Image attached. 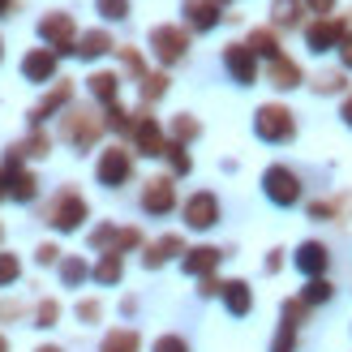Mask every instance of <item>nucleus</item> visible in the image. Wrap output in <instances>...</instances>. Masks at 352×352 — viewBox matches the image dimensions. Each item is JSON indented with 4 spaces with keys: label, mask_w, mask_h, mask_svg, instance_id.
<instances>
[{
    "label": "nucleus",
    "mask_w": 352,
    "mask_h": 352,
    "mask_svg": "<svg viewBox=\"0 0 352 352\" xmlns=\"http://www.w3.org/2000/svg\"><path fill=\"white\" fill-rule=\"evenodd\" d=\"M69 95H74V86H69V82H60V86H56V91H52V95H47L43 103H39V108H34V112H30V125H43V120H47L52 112H56V108H60V103H69Z\"/></svg>",
    "instance_id": "20"
},
{
    "label": "nucleus",
    "mask_w": 352,
    "mask_h": 352,
    "mask_svg": "<svg viewBox=\"0 0 352 352\" xmlns=\"http://www.w3.org/2000/svg\"><path fill=\"white\" fill-rule=\"evenodd\" d=\"M22 78L26 82H52L56 78V52L52 47H34L22 56Z\"/></svg>",
    "instance_id": "9"
},
{
    "label": "nucleus",
    "mask_w": 352,
    "mask_h": 352,
    "mask_svg": "<svg viewBox=\"0 0 352 352\" xmlns=\"http://www.w3.org/2000/svg\"><path fill=\"white\" fill-rule=\"evenodd\" d=\"M271 86H279V91H292V86H301V69H296L292 60H271Z\"/></svg>",
    "instance_id": "21"
},
{
    "label": "nucleus",
    "mask_w": 352,
    "mask_h": 352,
    "mask_svg": "<svg viewBox=\"0 0 352 352\" xmlns=\"http://www.w3.org/2000/svg\"><path fill=\"white\" fill-rule=\"evenodd\" d=\"M99 352H138V331H112Z\"/></svg>",
    "instance_id": "25"
},
{
    "label": "nucleus",
    "mask_w": 352,
    "mask_h": 352,
    "mask_svg": "<svg viewBox=\"0 0 352 352\" xmlns=\"http://www.w3.org/2000/svg\"><path fill=\"white\" fill-rule=\"evenodd\" d=\"M39 352H60V348H52V344H43V348H39Z\"/></svg>",
    "instance_id": "48"
},
{
    "label": "nucleus",
    "mask_w": 352,
    "mask_h": 352,
    "mask_svg": "<svg viewBox=\"0 0 352 352\" xmlns=\"http://www.w3.org/2000/svg\"><path fill=\"white\" fill-rule=\"evenodd\" d=\"M56 254H60L56 245H39V262H43V267H47V262H56Z\"/></svg>",
    "instance_id": "42"
},
{
    "label": "nucleus",
    "mask_w": 352,
    "mask_h": 352,
    "mask_svg": "<svg viewBox=\"0 0 352 352\" xmlns=\"http://www.w3.org/2000/svg\"><path fill=\"white\" fill-rule=\"evenodd\" d=\"M185 223L193 228V232H206V228H215L219 223V198L215 193H193V198L185 202Z\"/></svg>",
    "instance_id": "7"
},
{
    "label": "nucleus",
    "mask_w": 352,
    "mask_h": 352,
    "mask_svg": "<svg viewBox=\"0 0 352 352\" xmlns=\"http://www.w3.org/2000/svg\"><path fill=\"white\" fill-rule=\"evenodd\" d=\"M120 271H125V267H120V254H103V262H99V267H95V279H99V284H116V279H120Z\"/></svg>",
    "instance_id": "27"
},
{
    "label": "nucleus",
    "mask_w": 352,
    "mask_h": 352,
    "mask_svg": "<svg viewBox=\"0 0 352 352\" xmlns=\"http://www.w3.org/2000/svg\"><path fill=\"white\" fill-rule=\"evenodd\" d=\"M82 219H86V202H82V193L60 189V193H56V202H52V210H47V223L56 228V232H78Z\"/></svg>",
    "instance_id": "3"
},
{
    "label": "nucleus",
    "mask_w": 352,
    "mask_h": 352,
    "mask_svg": "<svg viewBox=\"0 0 352 352\" xmlns=\"http://www.w3.org/2000/svg\"><path fill=\"white\" fill-rule=\"evenodd\" d=\"M176 254H185V241H181V236H160V241H155L151 250H146L142 262H146V267H164V262L176 258Z\"/></svg>",
    "instance_id": "18"
},
{
    "label": "nucleus",
    "mask_w": 352,
    "mask_h": 352,
    "mask_svg": "<svg viewBox=\"0 0 352 352\" xmlns=\"http://www.w3.org/2000/svg\"><path fill=\"white\" fill-rule=\"evenodd\" d=\"M305 301H309V305H322V301H331V284H327V279H309V288H305Z\"/></svg>",
    "instance_id": "35"
},
{
    "label": "nucleus",
    "mask_w": 352,
    "mask_h": 352,
    "mask_svg": "<svg viewBox=\"0 0 352 352\" xmlns=\"http://www.w3.org/2000/svg\"><path fill=\"white\" fill-rule=\"evenodd\" d=\"M296 129V120L288 108H279V103H267V108L254 112V133L262 138V142H288Z\"/></svg>",
    "instance_id": "1"
},
{
    "label": "nucleus",
    "mask_w": 352,
    "mask_h": 352,
    "mask_svg": "<svg viewBox=\"0 0 352 352\" xmlns=\"http://www.w3.org/2000/svg\"><path fill=\"white\" fill-rule=\"evenodd\" d=\"M129 172H133L129 151L112 146V151H103V155H99V168H95V176H99V185H103V189H120V185L129 181Z\"/></svg>",
    "instance_id": "5"
},
{
    "label": "nucleus",
    "mask_w": 352,
    "mask_h": 352,
    "mask_svg": "<svg viewBox=\"0 0 352 352\" xmlns=\"http://www.w3.org/2000/svg\"><path fill=\"white\" fill-rule=\"evenodd\" d=\"M309 5H314V9H318V13H327L331 5H336V0H309Z\"/></svg>",
    "instance_id": "44"
},
{
    "label": "nucleus",
    "mask_w": 352,
    "mask_h": 352,
    "mask_svg": "<svg viewBox=\"0 0 352 352\" xmlns=\"http://www.w3.org/2000/svg\"><path fill=\"white\" fill-rule=\"evenodd\" d=\"M56 318H60V305H56V301H43V305H39V322H34V327H52Z\"/></svg>",
    "instance_id": "38"
},
{
    "label": "nucleus",
    "mask_w": 352,
    "mask_h": 352,
    "mask_svg": "<svg viewBox=\"0 0 352 352\" xmlns=\"http://www.w3.org/2000/svg\"><path fill=\"white\" fill-rule=\"evenodd\" d=\"M120 60H125V69H129V74H138V78H146V74H142V56H138L133 47H120Z\"/></svg>",
    "instance_id": "39"
},
{
    "label": "nucleus",
    "mask_w": 352,
    "mask_h": 352,
    "mask_svg": "<svg viewBox=\"0 0 352 352\" xmlns=\"http://www.w3.org/2000/svg\"><path fill=\"white\" fill-rule=\"evenodd\" d=\"M34 193H39V181L30 172H9V198L13 202H30Z\"/></svg>",
    "instance_id": "22"
},
{
    "label": "nucleus",
    "mask_w": 352,
    "mask_h": 352,
    "mask_svg": "<svg viewBox=\"0 0 352 352\" xmlns=\"http://www.w3.org/2000/svg\"><path fill=\"white\" fill-rule=\"evenodd\" d=\"M181 267H185V275H210V271L219 267V250H210V245H198V250H185Z\"/></svg>",
    "instance_id": "17"
},
{
    "label": "nucleus",
    "mask_w": 352,
    "mask_h": 352,
    "mask_svg": "<svg viewBox=\"0 0 352 352\" xmlns=\"http://www.w3.org/2000/svg\"><path fill=\"white\" fill-rule=\"evenodd\" d=\"M133 142H138V151H142V155H151V160L168 151L164 129H160V120H155V116H138V125H133Z\"/></svg>",
    "instance_id": "11"
},
{
    "label": "nucleus",
    "mask_w": 352,
    "mask_h": 352,
    "mask_svg": "<svg viewBox=\"0 0 352 352\" xmlns=\"http://www.w3.org/2000/svg\"><path fill=\"white\" fill-rule=\"evenodd\" d=\"M86 275H91V267H86L82 258H65V262H60V279H65V288H78Z\"/></svg>",
    "instance_id": "26"
},
{
    "label": "nucleus",
    "mask_w": 352,
    "mask_h": 352,
    "mask_svg": "<svg viewBox=\"0 0 352 352\" xmlns=\"http://www.w3.org/2000/svg\"><path fill=\"white\" fill-rule=\"evenodd\" d=\"M39 39L56 52V56H60V52H78L74 47V17H69V13H47L39 22Z\"/></svg>",
    "instance_id": "6"
},
{
    "label": "nucleus",
    "mask_w": 352,
    "mask_h": 352,
    "mask_svg": "<svg viewBox=\"0 0 352 352\" xmlns=\"http://www.w3.org/2000/svg\"><path fill=\"white\" fill-rule=\"evenodd\" d=\"M254 52V56H267V60H279V43H275V34L271 30H254L250 34V43H245Z\"/></svg>",
    "instance_id": "24"
},
{
    "label": "nucleus",
    "mask_w": 352,
    "mask_h": 352,
    "mask_svg": "<svg viewBox=\"0 0 352 352\" xmlns=\"http://www.w3.org/2000/svg\"><path fill=\"white\" fill-rule=\"evenodd\" d=\"M344 65L352 69V39H344Z\"/></svg>",
    "instance_id": "45"
},
{
    "label": "nucleus",
    "mask_w": 352,
    "mask_h": 352,
    "mask_svg": "<svg viewBox=\"0 0 352 352\" xmlns=\"http://www.w3.org/2000/svg\"><path fill=\"white\" fill-rule=\"evenodd\" d=\"M0 352H5V340H0Z\"/></svg>",
    "instance_id": "49"
},
{
    "label": "nucleus",
    "mask_w": 352,
    "mask_h": 352,
    "mask_svg": "<svg viewBox=\"0 0 352 352\" xmlns=\"http://www.w3.org/2000/svg\"><path fill=\"white\" fill-rule=\"evenodd\" d=\"M219 296H223V305H228L232 318H245V314L254 309V296H250V284H245V279H228L219 288Z\"/></svg>",
    "instance_id": "15"
},
{
    "label": "nucleus",
    "mask_w": 352,
    "mask_h": 352,
    "mask_svg": "<svg viewBox=\"0 0 352 352\" xmlns=\"http://www.w3.org/2000/svg\"><path fill=\"white\" fill-rule=\"evenodd\" d=\"M172 133H176V142H189V138L202 133V125H198L193 116H176V120H172Z\"/></svg>",
    "instance_id": "31"
},
{
    "label": "nucleus",
    "mask_w": 352,
    "mask_h": 352,
    "mask_svg": "<svg viewBox=\"0 0 352 352\" xmlns=\"http://www.w3.org/2000/svg\"><path fill=\"white\" fill-rule=\"evenodd\" d=\"M164 155H168V164H172V172H176V176H185V172L193 168V160L185 155V142H168V151H164Z\"/></svg>",
    "instance_id": "28"
},
{
    "label": "nucleus",
    "mask_w": 352,
    "mask_h": 352,
    "mask_svg": "<svg viewBox=\"0 0 352 352\" xmlns=\"http://www.w3.org/2000/svg\"><path fill=\"white\" fill-rule=\"evenodd\" d=\"M155 352H189V344L181 336H160L155 340Z\"/></svg>",
    "instance_id": "37"
},
{
    "label": "nucleus",
    "mask_w": 352,
    "mask_h": 352,
    "mask_svg": "<svg viewBox=\"0 0 352 352\" xmlns=\"http://www.w3.org/2000/svg\"><path fill=\"white\" fill-rule=\"evenodd\" d=\"M296 9H301V0H275V22L279 26H292L296 22Z\"/></svg>",
    "instance_id": "33"
},
{
    "label": "nucleus",
    "mask_w": 352,
    "mask_h": 352,
    "mask_svg": "<svg viewBox=\"0 0 352 352\" xmlns=\"http://www.w3.org/2000/svg\"><path fill=\"white\" fill-rule=\"evenodd\" d=\"M344 120H352V99H348V103H344Z\"/></svg>",
    "instance_id": "46"
},
{
    "label": "nucleus",
    "mask_w": 352,
    "mask_h": 352,
    "mask_svg": "<svg viewBox=\"0 0 352 352\" xmlns=\"http://www.w3.org/2000/svg\"><path fill=\"white\" fill-rule=\"evenodd\" d=\"M133 125H138V120H129V112L120 108V103H112V108H108V129H116V133H129Z\"/></svg>",
    "instance_id": "32"
},
{
    "label": "nucleus",
    "mask_w": 352,
    "mask_h": 352,
    "mask_svg": "<svg viewBox=\"0 0 352 352\" xmlns=\"http://www.w3.org/2000/svg\"><path fill=\"white\" fill-rule=\"evenodd\" d=\"M185 22L193 26V30H215L219 26V5L215 0H185Z\"/></svg>",
    "instance_id": "14"
},
{
    "label": "nucleus",
    "mask_w": 352,
    "mask_h": 352,
    "mask_svg": "<svg viewBox=\"0 0 352 352\" xmlns=\"http://www.w3.org/2000/svg\"><path fill=\"white\" fill-rule=\"evenodd\" d=\"M17 275H22V262H17L13 254H0V288H5V284H13Z\"/></svg>",
    "instance_id": "34"
},
{
    "label": "nucleus",
    "mask_w": 352,
    "mask_h": 352,
    "mask_svg": "<svg viewBox=\"0 0 352 352\" xmlns=\"http://www.w3.org/2000/svg\"><path fill=\"white\" fill-rule=\"evenodd\" d=\"M340 39H344V22H331V17H327V22H314V26L305 30L309 52H331Z\"/></svg>",
    "instance_id": "16"
},
{
    "label": "nucleus",
    "mask_w": 352,
    "mask_h": 352,
    "mask_svg": "<svg viewBox=\"0 0 352 352\" xmlns=\"http://www.w3.org/2000/svg\"><path fill=\"white\" fill-rule=\"evenodd\" d=\"M108 47H112V34H108V30H86L82 39H78V56H82V60H95V56H103Z\"/></svg>",
    "instance_id": "19"
},
{
    "label": "nucleus",
    "mask_w": 352,
    "mask_h": 352,
    "mask_svg": "<svg viewBox=\"0 0 352 352\" xmlns=\"http://www.w3.org/2000/svg\"><path fill=\"white\" fill-rule=\"evenodd\" d=\"M78 318L95 322V318H99V305H95V301H82V305H78Z\"/></svg>",
    "instance_id": "41"
},
{
    "label": "nucleus",
    "mask_w": 352,
    "mask_h": 352,
    "mask_svg": "<svg viewBox=\"0 0 352 352\" xmlns=\"http://www.w3.org/2000/svg\"><path fill=\"white\" fill-rule=\"evenodd\" d=\"M223 65H228V74H232L241 86H250L254 78H258V65H254V52L245 47V43H232L223 52Z\"/></svg>",
    "instance_id": "12"
},
{
    "label": "nucleus",
    "mask_w": 352,
    "mask_h": 352,
    "mask_svg": "<svg viewBox=\"0 0 352 352\" xmlns=\"http://www.w3.org/2000/svg\"><path fill=\"white\" fill-rule=\"evenodd\" d=\"M116 91H120V78H116V74H95V78H91V95H95L99 103H108V108L116 103Z\"/></svg>",
    "instance_id": "23"
},
{
    "label": "nucleus",
    "mask_w": 352,
    "mask_h": 352,
    "mask_svg": "<svg viewBox=\"0 0 352 352\" xmlns=\"http://www.w3.org/2000/svg\"><path fill=\"white\" fill-rule=\"evenodd\" d=\"M172 206H176V189H172L168 176L146 181V189H142V210H146V215H168Z\"/></svg>",
    "instance_id": "10"
},
{
    "label": "nucleus",
    "mask_w": 352,
    "mask_h": 352,
    "mask_svg": "<svg viewBox=\"0 0 352 352\" xmlns=\"http://www.w3.org/2000/svg\"><path fill=\"white\" fill-rule=\"evenodd\" d=\"M99 129H103V120L95 116V112H69L65 116V138L74 142L78 151H86L99 138Z\"/></svg>",
    "instance_id": "8"
},
{
    "label": "nucleus",
    "mask_w": 352,
    "mask_h": 352,
    "mask_svg": "<svg viewBox=\"0 0 352 352\" xmlns=\"http://www.w3.org/2000/svg\"><path fill=\"white\" fill-rule=\"evenodd\" d=\"M9 13V0H0V17H5Z\"/></svg>",
    "instance_id": "47"
},
{
    "label": "nucleus",
    "mask_w": 352,
    "mask_h": 352,
    "mask_svg": "<svg viewBox=\"0 0 352 352\" xmlns=\"http://www.w3.org/2000/svg\"><path fill=\"white\" fill-rule=\"evenodd\" d=\"M292 262H296V271H301V275H309V279H318V275L327 271V262H331V254L322 250L318 241H305L301 250H296V258H292Z\"/></svg>",
    "instance_id": "13"
},
{
    "label": "nucleus",
    "mask_w": 352,
    "mask_h": 352,
    "mask_svg": "<svg viewBox=\"0 0 352 352\" xmlns=\"http://www.w3.org/2000/svg\"><path fill=\"white\" fill-rule=\"evenodd\" d=\"M5 198H9V172L0 168V202H5Z\"/></svg>",
    "instance_id": "43"
},
{
    "label": "nucleus",
    "mask_w": 352,
    "mask_h": 352,
    "mask_svg": "<svg viewBox=\"0 0 352 352\" xmlns=\"http://www.w3.org/2000/svg\"><path fill=\"white\" fill-rule=\"evenodd\" d=\"M185 47H189V34H185L181 26H155V30H151V52H155L164 65L185 60Z\"/></svg>",
    "instance_id": "4"
},
{
    "label": "nucleus",
    "mask_w": 352,
    "mask_h": 352,
    "mask_svg": "<svg viewBox=\"0 0 352 352\" xmlns=\"http://www.w3.org/2000/svg\"><path fill=\"white\" fill-rule=\"evenodd\" d=\"M164 95H168V78L164 74H146L142 78V99L155 103V99H164Z\"/></svg>",
    "instance_id": "29"
},
{
    "label": "nucleus",
    "mask_w": 352,
    "mask_h": 352,
    "mask_svg": "<svg viewBox=\"0 0 352 352\" xmlns=\"http://www.w3.org/2000/svg\"><path fill=\"white\" fill-rule=\"evenodd\" d=\"M262 193H267L275 206H292L296 198H301V176H296L292 168H284V164H275V168L262 172Z\"/></svg>",
    "instance_id": "2"
},
{
    "label": "nucleus",
    "mask_w": 352,
    "mask_h": 352,
    "mask_svg": "<svg viewBox=\"0 0 352 352\" xmlns=\"http://www.w3.org/2000/svg\"><path fill=\"white\" fill-rule=\"evenodd\" d=\"M95 9L108 17V22H125V17H129V0H95Z\"/></svg>",
    "instance_id": "30"
},
{
    "label": "nucleus",
    "mask_w": 352,
    "mask_h": 352,
    "mask_svg": "<svg viewBox=\"0 0 352 352\" xmlns=\"http://www.w3.org/2000/svg\"><path fill=\"white\" fill-rule=\"evenodd\" d=\"M17 151H22V155H47V151H52V142H47L43 133H30L26 142H17Z\"/></svg>",
    "instance_id": "36"
},
{
    "label": "nucleus",
    "mask_w": 352,
    "mask_h": 352,
    "mask_svg": "<svg viewBox=\"0 0 352 352\" xmlns=\"http://www.w3.org/2000/svg\"><path fill=\"white\" fill-rule=\"evenodd\" d=\"M271 352H292V327L284 322L279 327V336H275V344H271Z\"/></svg>",
    "instance_id": "40"
}]
</instances>
